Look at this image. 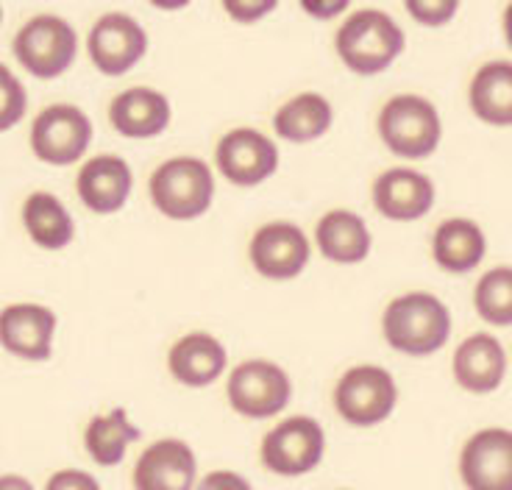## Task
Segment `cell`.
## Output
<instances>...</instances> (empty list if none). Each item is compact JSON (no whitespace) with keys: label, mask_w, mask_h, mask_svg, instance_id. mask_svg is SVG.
Returning a JSON list of instances; mask_svg holds the SVG:
<instances>
[{"label":"cell","mask_w":512,"mask_h":490,"mask_svg":"<svg viewBox=\"0 0 512 490\" xmlns=\"http://www.w3.org/2000/svg\"><path fill=\"white\" fill-rule=\"evenodd\" d=\"M384 340L401 354L426 357L446 346L451 312L432 293H407L387 304L382 318Z\"/></svg>","instance_id":"cell-1"},{"label":"cell","mask_w":512,"mask_h":490,"mask_svg":"<svg viewBox=\"0 0 512 490\" xmlns=\"http://www.w3.org/2000/svg\"><path fill=\"white\" fill-rule=\"evenodd\" d=\"M334 45L348 70L359 76H376L401 56L404 31L390 14L379 9H362L340 26Z\"/></svg>","instance_id":"cell-2"},{"label":"cell","mask_w":512,"mask_h":490,"mask_svg":"<svg viewBox=\"0 0 512 490\" xmlns=\"http://www.w3.org/2000/svg\"><path fill=\"white\" fill-rule=\"evenodd\" d=\"M212 198H215V179L204 159L176 156L162 162L151 176V201L167 218H201L212 207Z\"/></svg>","instance_id":"cell-3"},{"label":"cell","mask_w":512,"mask_h":490,"mask_svg":"<svg viewBox=\"0 0 512 490\" xmlns=\"http://www.w3.org/2000/svg\"><path fill=\"white\" fill-rule=\"evenodd\" d=\"M379 137L396 156L426 159L440 145L443 123L432 101L421 95H396L379 112Z\"/></svg>","instance_id":"cell-4"},{"label":"cell","mask_w":512,"mask_h":490,"mask_svg":"<svg viewBox=\"0 0 512 490\" xmlns=\"http://www.w3.org/2000/svg\"><path fill=\"white\" fill-rule=\"evenodd\" d=\"M76 28L56 14H37L14 37V56L37 78H59L76 62Z\"/></svg>","instance_id":"cell-5"},{"label":"cell","mask_w":512,"mask_h":490,"mask_svg":"<svg viewBox=\"0 0 512 490\" xmlns=\"http://www.w3.org/2000/svg\"><path fill=\"white\" fill-rule=\"evenodd\" d=\"M396 401V379L379 365H354L334 387V407L351 426L382 424L393 415Z\"/></svg>","instance_id":"cell-6"},{"label":"cell","mask_w":512,"mask_h":490,"mask_svg":"<svg viewBox=\"0 0 512 490\" xmlns=\"http://www.w3.org/2000/svg\"><path fill=\"white\" fill-rule=\"evenodd\" d=\"M326 452V435L315 418L293 415L262 438V465L276 477H304L315 471Z\"/></svg>","instance_id":"cell-7"},{"label":"cell","mask_w":512,"mask_h":490,"mask_svg":"<svg viewBox=\"0 0 512 490\" xmlns=\"http://www.w3.org/2000/svg\"><path fill=\"white\" fill-rule=\"evenodd\" d=\"M226 396L234 413L265 421L279 415L290 404L293 382L284 368L268 360L240 362L229 376Z\"/></svg>","instance_id":"cell-8"},{"label":"cell","mask_w":512,"mask_h":490,"mask_svg":"<svg viewBox=\"0 0 512 490\" xmlns=\"http://www.w3.org/2000/svg\"><path fill=\"white\" fill-rule=\"evenodd\" d=\"M92 142V123L78 106L53 104L42 109L31 126V151L45 165H73L87 154Z\"/></svg>","instance_id":"cell-9"},{"label":"cell","mask_w":512,"mask_h":490,"mask_svg":"<svg viewBox=\"0 0 512 490\" xmlns=\"http://www.w3.org/2000/svg\"><path fill=\"white\" fill-rule=\"evenodd\" d=\"M460 477L468 490H512V432L487 426L465 440Z\"/></svg>","instance_id":"cell-10"},{"label":"cell","mask_w":512,"mask_h":490,"mask_svg":"<svg viewBox=\"0 0 512 490\" xmlns=\"http://www.w3.org/2000/svg\"><path fill=\"white\" fill-rule=\"evenodd\" d=\"M92 65L103 76H123L140 62L148 51V34L142 26L123 12L103 14L87 37Z\"/></svg>","instance_id":"cell-11"},{"label":"cell","mask_w":512,"mask_h":490,"mask_svg":"<svg viewBox=\"0 0 512 490\" xmlns=\"http://www.w3.org/2000/svg\"><path fill=\"white\" fill-rule=\"evenodd\" d=\"M309 254H312V248H309L307 234L287 220L259 226L251 237V248H248L254 271L273 282L295 279L307 268Z\"/></svg>","instance_id":"cell-12"},{"label":"cell","mask_w":512,"mask_h":490,"mask_svg":"<svg viewBox=\"0 0 512 490\" xmlns=\"http://www.w3.org/2000/svg\"><path fill=\"white\" fill-rule=\"evenodd\" d=\"M220 173L237 187H256L270 179L279 168V148L276 142L256 129H234L218 142Z\"/></svg>","instance_id":"cell-13"},{"label":"cell","mask_w":512,"mask_h":490,"mask_svg":"<svg viewBox=\"0 0 512 490\" xmlns=\"http://www.w3.org/2000/svg\"><path fill=\"white\" fill-rule=\"evenodd\" d=\"M134 490H192L198 485V457L179 438L151 443L131 474Z\"/></svg>","instance_id":"cell-14"},{"label":"cell","mask_w":512,"mask_h":490,"mask_svg":"<svg viewBox=\"0 0 512 490\" xmlns=\"http://www.w3.org/2000/svg\"><path fill=\"white\" fill-rule=\"evenodd\" d=\"M53 335L56 315L42 304H12L0 312V346L20 360H48Z\"/></svg>","instance_id":"cell-15"},{"label":"cell","mask_w":512,"mask_h":490,"mask_svg":"<svg viewBox=\"0 0 512 490\" xmlns=\"http://www.w3.org/2000/svg\"><path fill=\"white\" fill-rule=\"evenodd\" d=\"M134 187V176L126 159L115 154H101L87 159L78 170L76 190L81 204L98 215H112L126 207L128 195Z\"/></svg>","instance_id":"cell-16"},{"label":"cell","mask_w":512,"mask_h":490,"mask_svg":"<svg viewBox=\"0 0 512 490\" xmlns=\"http://www.w3.org/2000/svg\"><path fill=\"white\" fill-rule=\"evenodd\" d=\"M373 204L387 220H418L435 204V184L418 170L390 168L373 181Z\"/></svg>","instance_id":"cell-17"},{"label":"cell","mask_w":512,"mask_h":490,"mask_svg":"<svg viewBox=\"0 0 512 490\" xmlns=\"http://www.w3.org/2000/svg\"><path fill=\"white\" fill-rule=\"evenodd\" d=\"M507 374L504 346L487 332H476L462 340L454 351V379L468 393H493Z\"/></svg>","instance_id":"cell-18"},{"label":"cell","mask_w":512,"mask_h":490,"mask_svg":"<svg viewBox=\"0 0 512 490\" xmlns=\"http://www.w3.org/2000/svg\"><path fill=\"white\" fill-rule=\"evenodd\" d=\"M109 120L117 134L131 140H148L170 126V104L151 87H131L109 104Z\"/></svg>","instance_id":"cell-19"},{"label":"cell","mask_w":512,"mask_h":490,"mask_svg":"<svg viewBox=\"0 0 512 490\" xmlns=\"http://www.w3.org/2000/svg\"><path fill=\"white\" fill-rule=\"evenodd\" d=\"M226 349L218 337L206 332L184 335L167 354V368L176 382L187 387H206L218 382L226 371Z\"/></svg>","instance_id":"cell-20"},{"label":"cell","mask_w":512,"mask_h":490,"mask_svg":"<svg viewBox=\"0 0 512 490\" xmlns=\"http://www.w3.org/2000/svg\"><path fill=\"white\" fill-rule=\"evenodd\" d=\"M320 254L337 265H357L371 254V232L357 212L332 209L320 218L315 229Z\"/></svg>","instance_id":"cell-21"},{"label":"cell","mask_w":512,"mask_h":490,"mask_svg":"<svg viewBox=\"0 0 512 490\" xmlns=\"http://www.w3.org/2000/svg\"><path fill=\"white\" fill-rule=\"evenodd\" d=\"M485 232L468 218L443 220L432 237V257L448 273H468L485 259Z\"/></svg>","instance_id":"cell-22"},{"label":"cell","mask_w":512,"mask_h":490,"mask_svg":"<svg viewBox=\"0 0 512 490\" xmlns=\"http://www.w3.org/2000/svg\"><path fill=\"white\" fill-rule=\"evenodd\" d=\"M468 101L490 126H512V62H487L476 70Z\"/></svg>","instance_id":"cell-23"},{"label":"cell","mask_w":512,"mask_h":490,"mask_svg":"<svg viewBox=\"0 0 512 490\" xmlns=\"http://www.w3.org/2000/svg\"><path fill=\"white\" fill-rule=\"evenodd\" d=\"M28 237L45 251H62L76 237V223L62 201L51 193H31L23 204Z\"/></svg>","instance_id":"cell-24"},{"label":"cell","mask_w":512,"mask_h":490,"mask_svg":"<svg viewBox=\"0 0 512 490\" xmlns=\"http://www.w3.org/2000/svg\"><path fill=\"white\" fill-rule=\"evenodd\" d=\"M334 112L332 104L318 92H301L290 98L273 117V129L287 142H312L320 140L332 129Z\"/></svg>","instance_id":"cell-25"},{"label":"cell","mask_w":512,"mask_h":490,"mask_svg":"<svg viewBox=\"0 0 512 490\" xmlns=\"http://www.w3.org/2000/svg\"><path fill=\"white\" fill-rule=\"evenodd\" d=\"M140 440V426L128 421V413L123 407H115L109 413L95 415L84 432V446L92 463L112 468V465L123 463L128 452V443Z\"/></svg>","instance_id":"cell-26"},{"label":"cell","mask_w":512,"mask_h":490,"mask_svg":"<svg viewBox=\"0 0 512 490\" xmlns=\"http://www.w3.org/2000/svg\"><path fill=\"white\" fill-rule=\"evenodd\" d=\"M474 307L479 318L493 326H512V268L487 271L474 290Z\"/></svg>","instance_id":"cell-27"},{"label":"cell","mask_w":512,"mask_h":490,"mask_svg":"<svg viewBox=\"0 0 512 490\" xmlns=\"http://www.w3.org/2000/svg\"><path fill=\"white\" fill-rule=\"evenodd\" d=\"M28 95L23 81L6 65H0V131L14 129L26 115Z\"/></svg>","instance_id":"cell-28"},{"label":"cell","mask_w":512,"mask_h":490,"mask_svg":"<svg viewBox=\"0 0 512 490\" xmlns=\"http://www.w3.org/2000/svg\"><path fill=\"white\" fill-rule=\"evenodd\" d=\"M460 3L454 0H410L407 3V12H410L412 20H418L421 26H446L448 20L457 14Z\"/></svg>","instance_id":"cell-29"},{"label":"cell","mask_w":512,"mask_h":490,"mask_svg":"<svg viewBox=\"0 0 512 490\" xmlns=\"http://www.w3.org/2000/svg\"><path fill=\"white\" fill-rule=\"evenodd\" d=\"M223 9L237 23H254V20H262L265 14L276 9V0H226Z\"/></svg>","instance_id":"cell-30"},{"label":"cell","mask_w":512,"mask_h":490,"mask_svg":"<svg viewBox=\"0 0 512 490\" xmlns=\"http://www.w3.org/2000/svg\"><path fill=\"white\" fill-rule=\"evenodd\" d=\"M45 490H101V482L87 474V471H78V468H64L56 471Z\"/></svg>","instance_id":"cell-31"},{"label":"cell","mask_w":512,"mask_h":490,"mask_svg":"<svg viewBox=\"0 0 512 490\" xmlns=\"http://www.w3.org/2000/svg\"><path fill=\"white\" fill-rule=\"evenodd\" d=\"M192 490H254L251 482L237 474V471H212L204 479H198V485Z\"/></svg>","instance_id":"cell-32"},{"label":"cell","mask_w":512,"mask_h":490,"mask_svg":"<svg viewBox=\"0 0 512 490\" xmlns=\"http://www.w3.org/2000/svg\"><path fill=\"white\" fill-rule=\"evenodd\" d=\"M301 6H304V12L315 14V17H320V20H329V17H334V14H343L348 9L346 0H326V3L304 0Z\"/></svg>","instance_id":"cell-33"},{"label":"cell","mask_w":512,"mask_h":490,"mask_svg":"<svg viewBox=\"0 0 512 490\" xmlns=\"http://www.w3.org/2000/svg\"><path fill=\"white\" fill-rule=\"evenodd\" d=\"M0 490H34V485L20 474H3L0 477Z\"/></svg>","instance_id":"cell-34"},{"label":"cell","mask_w":512,"mask_h":490,"mask_svg":"<svg viewBox=\"0 0 512 490\" xmlns=\"http://www.w3.org/2000/svg\"><path fill=\"white\" fill-rule=\"evenodd\" d=\"M504 37H507V42H510L512 48V3L507 6V12H504Z\"/></svg>","instance_id":"cell-35"},{"label":"cell","mask_w":512,"mask_h":490,"mask_svg":"<svg viewBox=\"0 0 512 490\" xmlns=\"http://www.w3.org/2000/svg\"><path fill=\"white\" fill-rule=\"evenodd\" d=\"M0 20H3V9H0Z\"/></svg>","instance_id":"cell-36"}]
</instances>
